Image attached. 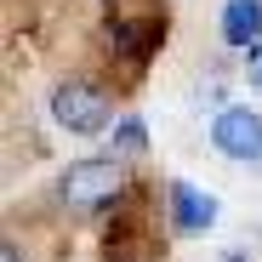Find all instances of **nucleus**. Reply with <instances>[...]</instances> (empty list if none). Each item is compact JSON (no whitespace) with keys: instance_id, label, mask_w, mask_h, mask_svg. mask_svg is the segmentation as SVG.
<instances>
[{"instance_id":"obj_2","label":"nucleus","mask_w":262,"mask_h":262,"mask_svg":"<svg viewBox=\"0 0 262 262\" xmlns=\"http://www.w3.org/2000/svg\"><path fill=\"white\" fill-rule=\"evenodd\" d=\"M52 120L63 131H74V137H97L108 125V97L97 85H85V80H63L52 92Z\"/></svg>"},{"instance_id":"obj_1","label":"nucleus","mask_w":262,"mask_h":262,"mask_svg":"<svg viewBox=\"0 0 262 262\" xmlns=\"http://www.w3.org/2000/svg\"><path fill=\"white\" fill-rule=\"evenodd\" d=\"M120 183H125L120 160H74V165L63 171L57 194H63L74 211H97V205H108V200L120 194Z\"/></svg>"},{"instance_id":"obj_8","label":"nucleus","mask_w":262,"mask_h":262,"mask_svg":"<svg viewBox=\"0 0 262 262\" xmlns=\"http://www.w3.org/2000/svg\"><path fill=\"white\" fill-rule=\"evenodd\" d=\"M245 74H251V85L262 92V46H251V63H245Z\"/></svg>"},{"instance_id":"obj_6","label":"nucleus","mask_w":262,"mask_h":262,"mask_svg":"<svg viewBox=\"0 0 262 262\" xmlns=\"http://www.w3.org/2000/svg\"><path fill=\"white\" fill-rule=\"evenodd\" d=\"M160 23H114V46L125 52V63H143L154 46H160Z\"/></svg>"},{"instance_id":"obj_4","label":"nucleus","mask_w":262,"mask_h":262,"mask_svg":"<svg viewBox=\"0 0 262 262\" xmlns=\"http://www.w3.org/2000/svg\"><path fill=\"white\" fill-rule=\"evenodd\" d=\"M171 223H177L183 234H205L216 223V200L200 194L194 183H171Z\"/></svg>"},{"instance_id":"obj_5","label":"nucleus","mask_w":262,"mask_h":262,"mask_svg":"<svg viewBox=\"0 0 262 262\" xmlns=\"http://www.w3.org/2000/svg\"><path fill=\"white\" fill-rule=\"evenodd\" d=\"M223 40L228 46H256L262 40V0H228L223 6Z\"/></svg>"},{"instance_id":"obj_7","label":"nucleus","mask_w":262,"mask_h":262,"mask_svg":"<svg viewBox=\"0 0 262 262\" xmlns=\"http://www.w3.org/2000/svg\"><path fill=\"white\" fill-rule=\"evenodd\" d=\"M143 143H148L143 120H125V125L114 131V154H143Z\"/></svg>"},{"instance_id":"obj_9","label":"nucleus","mask_w":262,"mask_h":262,"mask_svg":"<svg viewBox=\"0 0 262 262\" xmlns=\"http://www.w3.org/2000/svg\"><path fill=\"white\" fill-rule=\"evenodd\" d=\"M0 262H23V256H17V245H12V239H6V245H0Z\"/></svg>"},{"instance_id":"obj_10","label":"nucleus","mask_w":262,"mask_h":262,"mask_svg":"<svg viewBox=\"0 0 262 262\" xmlns=\"http://www.w3.org/2000/svg\"><path fill=\"white\" fill-rule=\"evenodd\" d=\"M228 262H245V256H239V251H228Z\"/></svg>"},{"instance_id":"obj_3","label":"nucleus","mask_w":262,"mask_h":262,"mask_svg":"<svg viewBox=\"0 0 262 262\" xmlns=\"http://www.w3.org/2000/svg\"><path fill=\"white\" fill-rule=\"evenodd\" d=\"M211 143L228 160H262V114L251 108H223L211 120Z\"/></svg>"}]
</instances>
